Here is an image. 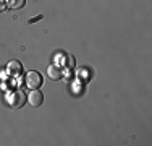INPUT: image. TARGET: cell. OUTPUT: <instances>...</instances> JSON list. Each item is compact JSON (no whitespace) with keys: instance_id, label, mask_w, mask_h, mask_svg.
Returning a JSON list of instances; mask_svg holds the SVG:
<instances>
[{"instance_id":"cell-4","label":"cell","mask_w":152,"mask_h":146,"mask_svg":"<svg viewBox=\"0 0 152 146\" xmlns=\"http://www.w3.org/2000/svg\"><path fill=\"white\" fill-rule=\"evenodd\" d=\"M7 72H8V75H12L13 78H15V76H18L21 72H23V65H21L18 60H12V62H8V65H7Z\"/></svg>"},{"instance_id":"cell-8","label":"cell","mask_w":152,"mask_h":146,"mask_svg":"<svg viewBox=\"0 0 152 146\" xmlns=\"http://www.w3.org/2000/svg\"><path fill=\"white\" fill-rule=\"evenodd\" d=\"M5 8H7V0H0V13L5 12Z\"/></svg>"},{"instance_id":"cell-9","label":"cell","mask_w":152,"mask_h":146,"mask_svg":"<svg viewBox=\"0 0 152 146\" xmlns=\"http://www.w3.org/2000/svg\"><path fill=\"white\" fill-rule=\"evenodd\" d=\"M39 20H42V16L39 15V16H36V18H31L29 20V23H34V21H39Z\"/></svg>"},{"instance_id":"cell-7","label":"cell","mask_w":152,"mask_h":146,"mask_svg":"<svg viewBox=\"0 0 152 146\" xmlns=\"http://www.w3.org/2000/svg\"><path fill=\"white\" fill-rule=\"evenodd\" d=\"M76 65V60L73 55H68V54H65L63 55V67L65 68H73Z\"/></svg>"},{"instance_id":"cell-1","label":"cell","mask_w":152,"mask_h":146,"mask_svg":"<svg viewBox=\"0 0 152 146\" xmlns=\"http://www.w3.org/2000/svg\"><path fill=\"white\" fill-rule=\"evenodd\" d=\"M8 104H10V107H13V109L23 107V105L26 104V94L20 89H13L12 93L8 94Z\"/></svg>"},{"instance_id":"cell-5","label":"cell","mask_w":152,"mask_h":146,"mask_svg":"<svg viewBox=\"0 0 152 146\" xmlns=\"http://www.w3.org/2000/svg\"><path fill=\"white\" fill-rule=\"evenodd\" d=\"M47 73H49L50 80L57 81V80L61 78V75H63V70H61V67H60L58 63H53V65H50V67L47 68Z\"/></svg>"},{"instance_id":"cell-2","label":"cell","mask_w":152,"mask_h":146,"mask_svg":"<svg viewBox=\"0 0 152 146\" xmlns=\"http://www.w3.org/2000/svg\"><path fill=\"white\" fill-rule=\"evenodd\" d=\"M24 83H26V86L29 88V89H39L42 85V75L39 72H28L26 76H24Z\"/></svg>"},{"instance_id":"cell-6","label":"cell","mask_w":152,"mask_h":146,"mask_svg":"<svg viewBox=\"0 0 152 146\" xmlns=\"http://www.w3.org/2000/svg\"><path fill=\"white\" fill-rule=\"evenodd\" d=\"M26 5V0H7V7L12 10H20Z\"/></svg>"},{"instance_id":"cell-3","label":"cell","mask_w":152,"mask_h":146,"mask_svg":"<svg viewBox=\"0 0 152 146\" xmlns=\"http://www.w3.org/2000/svg\"><path fill=\"white\" fill-rule=\"evenodd\" d=\"M28 102H29L32 107H39V105L44 102V94L37 89H32L29 93V96H28Z\"/></svg>"}]
</instances>
